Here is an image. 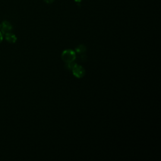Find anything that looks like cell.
<instances>
[{
  "mask_svg": "<svg viewBox=\"0 0 161 161\" xmlns=\"http://www.w3.org/2000/svg\"><path fill=\"white\" fill-rule=\"evenodd\" d=\"M63 61L66 63L74 62L76 59V52L72 49H66L64 50L61 54Z\"/></svg>",
  "mask_w": 161,
  "mask_h": 161,
  "instance_id": "obj_1",
  "label": "cell"
},
{
  "mask_svg": "<svg viewBox=\"0 0 161 161\" xmlns=\"http://www.w3.org/2000/svg\"><path fill=\"white\" fill-rule=\"evenodd\" d=\"M72 71L74 76L78 79L83 78L86 73L84 68L81 66L78 65V64L72 69Z\"/></svg>",
  "mask_w": 161,
  "mask_h": 161,
  "instance_id": "obj_2",
  "label": "cell"
},
{
  "mask_svg": "<svg viewBox=\"0 0 161 161\" xmlns=\"http://www.w3.org/2000/svg\"><path fill=\"white\" fill-rule=\"evenodd\" d=\"M13 29V26L8 21H3V22L0 24V31L3 34H6L12 31Z\"/></svg>",
  "mask_w": 161,
  "mask_h": 161,
  "instance_id": "obj_3",
  "label": "cell"
},
{
  "mask_svg": "<svg viewBox=\"0 0 161 161\" xmlns=\"http://www.w3.org/2000/svg\"><path fill=\"white\" fill-rule=\"evenodd\" d=\"M5 40L10 44H14L17 40V37L14 34L9 32L5 34Z\"/></svg>",
  "mask_w": 161,
  "mask_h": 161,
  "instance_id": "obj_4",
  "label": "cell"
},
{
  "mask_svg": "<svg viewBox=\"0 0 161 161\" xmlns=\"http://www.w3.org/2000/svg\"><path fill=\"white\" fill-rule=\"evenodd\" d=\"M86 47L83 44H81V45H79L78 47H77L76 48V49H75V50H76V52L77 53H78V54H83V53L86 51Z\"/></svg>",
  "mask_w": 161,
  "mask_h": 161,
  "instance_id": "obj_5",
  "label": "cell"
},
{
  "mask_svg": "<svg viewBox=\"0 0 161 161\" xmlns=\"http://www.w3.org/2000/svg\"><path fill=\"white\" fill-rule=\"evenodd\" d=\"M77 65V64L74 62H68L66 63V68L68 70H72V69Z\"/></svg>",
  "mask_w": 161,
  "mask_h": 161,
  "instance_id": "obj_6",
  "label": "cell"
},
{
  "mask_svg": "<svg viewBox=\"0 0 161 161\" xmlns=\"http://www.w3.org/2000/svg\"><path fill=\"white\" fill-rule=\"evenodd\" d=\"M44 1L46 3L50 5V4H52L53 2H54L55 0H44Z\"/></svg>",
  "mask_w": 161,
  "mask_h": 161,
  "instance_id": "obj_7",
  "label": "cell"
},
{
  "mask_svg": "<svg viewBox=\"0 0 161 161\" xmlns=\"http://www.w3.org/2000/svg\"><path fill=\"white\" fill-rule=\"evenodd\" d=\"M3 34L2 33L1 31H0V44H1V43L2 42L3 40Z\"/></svg>",
  "mask_w": 161,
  "mask_h": 161,
  "instance_id": "obj_8",
  "label": "cell"
},
{
  "mask_svg": "<svg viewBox=\"0 0 161 161\" xmlns=\"http://www.w3.org/2000/svg\"><path fill=\"white\" fill-rule=\"evenodd\" d=\"M74 1L77 3H80L82 1V0H74Z\"/></svg>",
  "mask_w": 161,
  "mask_h": 161,
  "instance_id": "obj_9",
  "label": "cell"
}]
</instances>
